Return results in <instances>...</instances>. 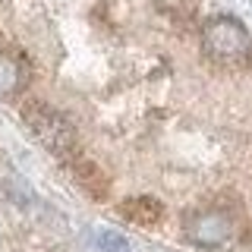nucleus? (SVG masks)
<instances>
[{
    "instance_id": "obj_2",
    "label": "nucleus",
    "mask_w": 252,
    "mask_h": 252,
    "mask_svg": "<svg viewBox=\"0 0 252 252\" xmlns=\"http://www.w3.org/2000/svg\"><path fill=\"white\" fill-rule=\"evenodd\" d=\"M202 51L220 66H252V35L233 16H215L205 22Z\"/></svg>"
},
{
    "instance_id": "obj_1",
    "label": "nucleus",
    "mask_w": 252,
    "mask_h": 252,
    "mask_svg": "<svg viewBox=\"0 0 252 252\" xmlns=\"http://www.w3.org/2000/svg\"><path fill=\"white\" fill-rule=\"evenodd\" d=\"M22 123L32 132V139H38L51 155L57 158H69L73 152H79V142H76V126L69 123L66 114H60L57 107H51L47 101L32 98L22 104Z\"/></svg>"
},
{
    "instance_id": "obj_6",
    "label": "nucleus",
    "mask_w": 252,
    "mask_h": 252,
    "mask_svg": "<svg viewBox=\"0 0 252 252\" xmlns=\"http://www.w3.org/2000/svg\"><path fill=\"white\" fill-rule=\"evenodd\" d=\"M120 215L136 227H158L164 218V205L155 195H136V199L120 202Z\"/></svg>"
},
{
    "instance_id": "obj_4",
    "label": "nucleus",
    "mask_w": 252,
    "mask_h": 252,
    "mask_svg": "<svg viewBox=\"0 0 252 252\" xmlns=\"http://www.w3.org/2000/svg\"><path fill=\"white\" fill-rule=\"evenodd\" d=\"M63 161H66V167H69V173H73L76 186L82 189L85 195H92V199H98V202L110 195V177L101 170V164H94L92 158H85L79 152H73L69 158H63Z\"/></svg>"
},
{
    "instance_id": "obj_5",
    "label": "nucleus",
    "mask_w": 252,
    "mask_h": 252,
    "mask_svg": "<svg viewBox=\"0 0 252 252\" xmlns=\"http://www.w3.org/2000/svg\"><path fill=\"white\" fill-rule=\"evenodd\" d=\"M29 85V66L19 54L0 51V98H16Z\"/></svg>"
},
{
    "instance_id": "obj_7",
    "label": "nucleus",
    "mask_w": 252,
    "mask_h": 252,
    "mask_svg": "<svg viewBox=\"0 0 252 252\" xmlns=\"http://www.w3.org/2000/svg\"><path fill=\"white\" fill-rule=\"evenodd\" d=\"M158 10L173 16V19H189L195 13V0H155Z\"/></svg>"
},
{
    "instance_id": "obj_8",
    "label": "nucleus",
    "mask_w": 252,
    "mask_h": 252,
    "mask_svg": "<svg viewBox=\"0 0 252 252\" xmlns=\"http://www.w3.org/2000/svg\"><path fill=\"white\" fill-rule=\"evenodd\" d=\"M98 246H101V252H129L126 240L120 233H114V230H101L98 233Z\"/></svg>"
},
{
    "instance_id": "obj_3",
    "label": "nucleus",
    "mask_w": 252,
    "mask_h": 252,
    "mask_svg": "<svg viewBox=\"0 0 252 252\" xmlns=\"http://www.w3.org/2000/svg\"><path fill=\"white\" fill-rule=\"evenodd\" d=\"M183 233L192 246L199 249H218V246H227L236 233V220L230 211L224 208H205V211H195V215L186 218L183 224Z\"/></svg>"
}]
</instances>
